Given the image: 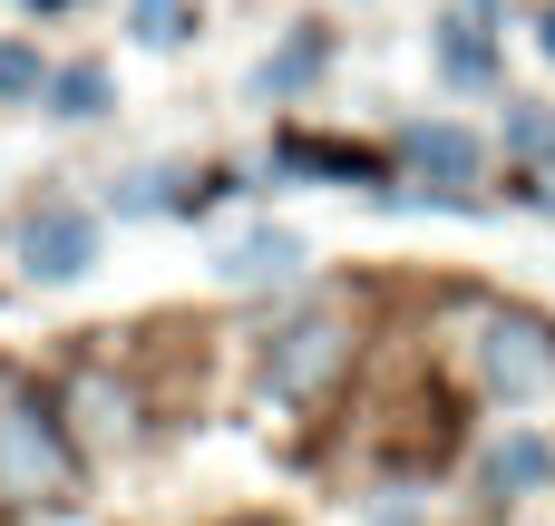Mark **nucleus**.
I'll use <instances>...</instances> for the list:
<instances>
[{
    "instance_id": "1",
    "label": "nucleus",
    "mask_w": 555,
    "mask_h": 526,
    "mask_svg": "<svg viewBox=\"0 0 555 526\" xmlns=\"http://www.w3.org/2000/svg\"><path fill=\"white\" fill-rule=\"evenodd\" d=\"M78 478V449L59 429V410L20 381H0V498L10 508H59Z\"/></svg>"
},
{
    "instance_id": "2",
    "label": "nucleus",
    "mask_w": 555,
    "mask_h": 526,
    "mask_svg": "<svg viewBox=\"0 0 555 526\" xmlns=\"http://www.w3.org/2000/svg\"><path fill=\"white\" fill-rule=\"evenodd\" d=\"M341 361H351V332H341L332 312H312V322H293V332L263 351V381H273V400H312Z\"/></svg>"
},
{
    "instance_id": "3",
    "label": "nucleus",
    "mask_w": 555,
    "mask_h": 526,
    "mask_svg": "<svg viewBox=\"0 0 555 526\" xmlns=\"http://www.w3.org/2000/svg\"><path fill=\"white\" fill-rule=\"evenodd\" d=\"M20 264H29V283H78V273L98 264V224H88L78 205H39V215L20 224Z\"/></svg>"
},
{
    "instance_id": "4",
    "label": "nucleus",
    "mask_w": 555,
    "mask_h": 526,
    "mask_svg": "<svg viewBox=\"0 0 555 526\" xmlns=\"http://www.w3.org/2000/svg\"><path fill=\"white\" fill-rule=\"evenodd\" d=\"M488 381H498L507 400H537L555 381V332L537 312H498V322H488Z\"/></svg>"
},
{
    "instance_id": "5",
    "label": "nucleus",
    "mask_w": 555,
    "mask_h": 526,
    "mask_svg": "<svg viewBox=\"0 0 555 526\" xmlns=\"http://www.w3.org/2000/svg\"><path fill=\"white\" fill-rule=\"evenodd\" d=\"M400 146H410V166H429V176H439L429 195L468 205V176H478V137H468V127H410Z\"/></svg>"
},
{
    "instance_id": "6",
    "label": "nucleus",
    "mask_w": 555,
    "mask_h": 526,
    "mask_svg": "<svg viewBox=\"0 0 555 526\" xmlns=\"http://www.w3.org/2000/svg\"><path fill=\"white\" fill-rule=\"evenodd\" d=\"M293 264H302V244H293V234H244V244L224 254V283H283Z\"/></svg>"
},
{
    "instance_id": "7",
    "label": "nucleus",
    "mask_w": 555,
    "mask_h": 526,
    "mask_svg": "<svg viewBox=\"0 0 555 526\" xmlns=\"http://www.w3.org/2000/svg\"><path fill=\"white\" fill-rule=\"evenodd\" d=\"M439 68H449V78H468V88H478V78L498 68V59H488V39H478V10L439 20Z\"/></svg>"
},
{
    "instance_id": "8",
    "label": "nucleus",
    "mask_w": 555,
    "mask_h": 526,
    "mask_svg": "<svg viewBox=\"0 0 555 526\" xmlns=\"http://www.w3.org/2000/svg\"><path fill=\"white\" fill-rule=\"evenodd\" d=\"M68 410H88V429H98V439H127V429H137V400H127L117 381H98V371L68 390Z\"/></svg>"
},
{
    "instance_id": "9",
    "label": "nucleus",
    "mask_w": 555,
    "mask_h": 526,
    "mask_svg": "<svg viewBox=\"0 0 555 526\" xmlns=\"http://www.w3.org/2000/svg\"><path fill=\"white\" fill-rule=\"evenodd\" d=\"M537 478H546V439H507V449L488 459V488H498V498H527Z\"/></svg>"
},
{
    "instance_id": "10",
    "label": "nucleus",
    "mask_w": 555,
    "mask_h": 526,
    "mask_svg": "<svg viewBox=\"0 0 555 526\" xmlns=\"http://www.w3.org/2000/svg\"><path fill=\"white\" fill-rule=\"evenodd\" d=\"M49 98H59V117H98L107 107V68H59Z\"/></svg>"
},
{
    "instance_id": "11",
    "label": "nucleus",
    "mask_w": 555,
    "mask_h": 526,
    "mask_svg": "<svg viewBox=\"0 0 555 526\" xmlns=\"http://www.w3.org/2000/svg\"><path fill=\"white\" fill-rule=\"evenodd\" d=\"M312 68H322V39H293L283 59H263V78H254V88H263V98H283V88H302Z\"/></svg>"
},
{
    "instance_id": "12",
    "label": "nucleus",
    "mask_w": 555,
    "mask_h": 526,
    "mask_svg": "<svg viewBox=\"0 0 555 526\" xmlns=\"http://www.w3.org/2000/svg\"><path fill=\"white\" fill-rule=\"evenodd\" d=\"M39 49H0V98H39Z\"/></svg>"
},
{
    "instance_id": "13",
    "label": "nucleus",
    "mask_w": 555,
    "mask_h": 526,
    "mask_svg": "<svg viewBox=\"0 0 555 526\" xmlns=\"http://www.w3.org/2000/svg\"><path fill=\"white\" fill-rule=\"evenodd\" d=\"M176 20H185V0H137V39H156V49H166V39H185Z\"/></svg>"
},
{
    "instance_id": "14",
    "label": "nucleus",
    "mask_w": 555,
    "mask_h": 526,
    "mask_svg": "<svg viewBox=\"0 0 555 526\" xmlns=\"http://www.w3.org/2000/svg\"><path fill=\"white\" fill-rule=\"evenodd\" d=\"M546 59H555V10H546Z\"/></svg>"
}]
</instances>
